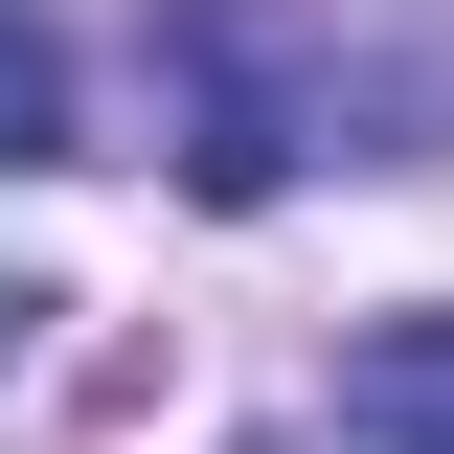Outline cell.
Wrapping results in <instances>:
<instances>
[{
  "mask_svg": "<svg viewBox=\"0 0 454 454\" xmlns=\"http://www.w3.org/2000/svg\"><path fill=\"white\" fill-rule=\"evenodd\" d=\"M340 454H454V295L340 340Z\"/></svg>",
  "mask_w": 454,
  "mask_h": 454,
  "instance_id": "cell-2",
  "label": "cell"
},
{
  "mask_svg": "<svg viewBox=\"0 0 454 454\" xmlns=\"http://www.w3.org/2000/svg\"><path fill=\"white\" fill-rule=\"evenodd\" d=\"M160 137L205 205H273L295 160H318V46H295L273 0H182L160 23Z\"/></svg>",
  "mask_w": 454,
  "mask_h": 454,
  "instance_id": "cell-1",
  "label": "cell"
},
{
  "mask_svg": "<svg viewBox=\"0 0 454 454\" xmlns=\"http://www.w3.org/2000/svg\"><path fill=\"white\" fill-rule=\"evenodd\" d=\"M23 318H46V295H23V273H0V364H23Z\"/></svg>",
  "mask_w": 454,
  "mask_h": 454,
  "instance_id": "cell-4",
  "label": "cell"
},
{
  "mask_svg": "<svg viewBox=\"0 0 454 454\" xmlns=\"http://www.w3.org/2000/svg\"><path fill=\"white\" fill-rule=\"evenodd\" d=\"M46 160H91V137H68V23L0 0V182H46Z\"/></svg>",
  "mask_w": 454,
  "mask_h": 454,
  "instance_id": "cell-3",
  "label": "cell"
}]
</instances>
